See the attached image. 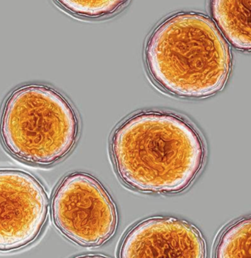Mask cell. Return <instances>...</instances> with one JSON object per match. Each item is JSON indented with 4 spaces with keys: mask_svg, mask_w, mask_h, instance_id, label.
Returning a JSON list of instances; mask_svg holds the SVG:
<instances>
[{
    "mask_svg": "<svg viewBox=\"0 0 251 258\" xmlns=\"http://www.w3.org/2000/svg\"><path fill=\"white\" fill-rule=\"evenodd\" d=\"M112 153L118 175L142 191L176 193L202 168L203 143L185 120L168 113L136 114L115 132Z\"/></svg>",
    "mask_w": 251,
    "mask_h": 258,
    "instance_id": "6da1fadb",
    "label": "cell"
},
{
    "mask_svg": "<svg viewBox=\"0 0 251 258\" xmlns=\"http://www.w3.org/2000/svg\"><path fill=\"white\" fill-rule=\"evenodd\" d=\"M145 59L159 86L190 98L220 90L231 66L221 32L208 17L195 13H180L160 24L148 39Z\"/></svg>",
    "mask_w": 251,
    "mask_h": 258,
    "instance_id": "7a4b0ae2",
    "label": "cell"
},
{
    "mask_svg": "<svg viewBox=\"0 0 251 258\" xmlns=\"http://www.w3.org/2000/svg\"><path fill=\"white\" fill-rule=\"evenodd\" d=\"M78 123L71 105L53 89L26 85L8 96L0 117V137L21 160L48 165L68 154L77 140Z\"/></svg>",
    "mask_w": 251,
    "mask_h": 258,
    "instance_id": "3957f363",
    "label": "cell"
},
{
    "mask_svg": "<svg viewBox=\"0 0 251 258\" xmlns=\"http://www.w3.org/2000/svg\"><path fill=\"white\" fill-rule=\"evenodd\" d=\"M52 212L57 227L82 246L103 244L117 227L116 207L109 194L87 174L63 179L53 197Z\"/></svg>",
    "mask_w": 251,
    "mask_h": 258,
    "instance_id": "277c9868",
    "label": "cell"
},
{
    "mask_svg": "<svg viewBox=\"0 0 251 258\" xmlns=\"http://www.w3.org/2000/svg\"><path fill=\"white\" fill-rule=\"evenodd\" d=\"M43 185L23 171L0 169V251L19 249L35 241L47 219Z\"/></svg>",
    "mask_w": 251,
    "mask_h": 258,
    "instance_id": "5b68a950",
    "label": "cell"
},
{
    "mask_svg": "<svg viewBox=\"0 0 251 258\" xmlns=\"http://www.w3.org/2000/svg\"><path fill=\"white\" fill-rule=\"evenodd\" d=\"M202 235L190 224L171 217L140 222L123 240L120 258H205Z\"/></svg>",
    "mask_w": 251,
    "mask_h": 258,
    "instance_id": "8992f818",
    "label": "cell"
},
{
    "mask_svg": "<svg viewBox=\"0 0 251 258\" xmlns=\"http://www.w3.org/2000/svg\"><path fill=\"white\" fill-rule=\"evenodd\" d=\"M214 20L234 47L251 51V1H213Z\"/></svg>",
    "mask_w": 251,
    "mask_h": 258,
    "instance_id": "52a82bcc",
    "label": "cell"
},
{
    "mask_svg": "<svg viewBox=\"0 0 251 258\" xmlns=\"http://www.w3.org/2000/svg\"><path fill=\"white\" fill-rule=\"evenodd\" d=\"M216 258H251V218L236 222L223 234Z\"/></svg>",
    "mask_w": 251,
    "mask_h": 258,
    "instance_id": "ba28073f",
    "label": "cell"
},
{
    "mask_svg": "<svg viewBox=\"0 0 251 258\" xmlns=\"http://www.w3.org/2000/svg\"><path fill=\"white\" fill-rule=\"evenodd\" d=\"M58 3L76 15L99 17L116 12L123 5L125 4V2L59 1Z\"/></svg>",
    "mask_w": 251,
    "mask_h": 258,
    "instance_id": "9c48e42d",
    "label": "cell"
},
{
    "mask_svg": "<svg viewBox=\"0 0 251 258\" xmlns=\"http://www.w3.org/2000/svg\"><path fill=\"white\" fill-rule=\"evenodd\" d=\"M77 258H108L106 257H104V256L101 255H85V256H81V257H77Z\"/></svg>",
    "mask_w": 251,
    "mask_h": 258,
    "instance_id": "30bf717a",
    "label": "cell"
}]
</instances>
